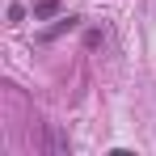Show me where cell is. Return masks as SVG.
<instances>
[{
    "label": "cell",
    "mask_w": 156,
    "mask_h": 156,
    "mask_svg": "<svg viewBox=\"0 0 156 156\" xmlns=\"http://www.w3.org/2000/svg\"><path fill=\"white\" fill-rule=\"evenodd\" d=\"M80 26V17H72V13H68V17H59V26H51V30H42V38H47V42H51V38H59V34H72V30Z\"/></svg>",
    "instance_id": "1"
},
{
    "label": "cell",
    "mask_w": 156,
    "mask_h": 156,
    "mask_svg": "<svg viewBox=\"0 0 156 156\" xmlns=\"http://www.w3.org/2000/svg\"><path fill=\"white\" fill-rule=\"evenodd\" d=\"M59 13V0H34V21H47Z\"/></svg>",
    "instance_id": "2"
},
{
    "label": "cell",
    "mask_w": 156,
    "mask_h": 156,
    "mask_svg": "<svg viewBox=\"0 0 156 156\" xmlns=\"http://www.w3.org/2000/svg\"><path fill=\"white\" fill-rule=\"evenodd\" d=\"M9 21H26V9L21 4H9Z\"/></svg>",
    "instance_id": "3"
}]
</instances>
